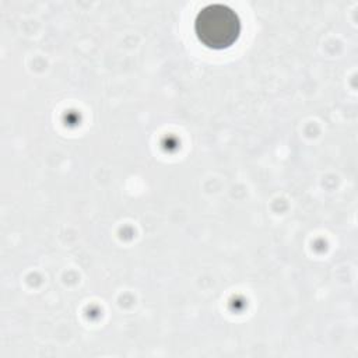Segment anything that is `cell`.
<instances>
[{"label": "cell", "instance_id": "obj_1", "mask_svg": "<svg viewBox=\"0 0 358 358\" xmlns=\"http://www.w3.org/2000/svg\"><path fill=\"white\" fill-rule=\"evenodd\" d=\"M197 39L210 49H227L241 34V20L229 6L213 3L203 7L194 20Z\"/></svg>", "mask_w": 358, "mask_h": 358}]
</instances>
